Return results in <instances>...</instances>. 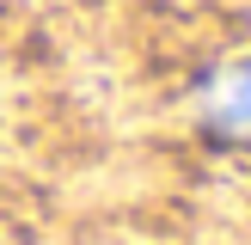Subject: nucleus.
<instances>
[{
	"mask_svg": "<svg viewBox=\"0 0 251 245\" xmlns=\"http://www.w3.org/2000/svg\"><path fill=\"white\" fill-rule=\"evenodd\" d=\"M202 110L215 129L227 135H251V61H239V68H227L215 86L202 92Z\"/></svg>",
	"mask_w": 251,
	"mask_h": 245,
	"instance_id": "nucleus-1",
	"label": "nucleus"
}]
</instances>
